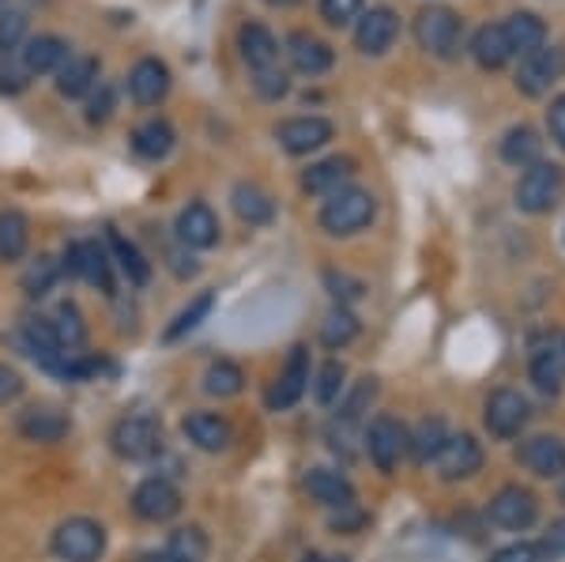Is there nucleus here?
Listing matches in <instances>:
<instances>
[{
  "instance_id": "f257e3e1",
  "label": "nucleus",
  "mask_w": 565,
  "mask_h": 562,
  "mask_svg": "<svg viewBox=\"0 0 565 562\" xmlns=\"http://www.w3.org/2000/svg\"><path fill=\"white\" fill-rule=\"evenodd\" d=\"M373 212H377V201L366 193V189H340L332 193L321 208V226L332 238H351L362 226L373 223Z\"/></svg>"
},
{
  "instance_id": "f03ea898",
  "label": "nucleus",
  "mask_w": 565,
  "mask_h": 562,
  "mask_svg": "<svg viewBox=\"0 0 565 562\" xmlns=\"http://www.w3.org/2000/svg\"><path fill=\"white\" fill-rule=\"evenodd\" d=\"M50 548L61 562H98L106 555V529L95 518H68L53 529Z\"/></svg>"
},
{
  "instance_id": "7ed1b4c3",
  "label": "nucleus",
  "mask_w": 565,
  "mask_h": 562,
  "mask_svg": "<svg viewBox=\"0 0 565 562\" xmlns=\"http://www.w3.org/2000/svg\"><path fill=\"white\" fill-rule=\"evenodd\" d=\"M109 446L121 460H154L162 453V423L154 415H125L109 431Z\"/></svg>"
},
{
  "instance_id": "20e7f679",
  "label": "nucleus",
  "mask_w": 565,
  "mask_h": 562,
  "mask_svg": "<svg viewBox=\"0 0 565 562\" xmlns=\"http://www.w3.org/2000/svg\"><path fill=\"white\" fill-rule=\"evenodd\" d=\"M460 34H463L460 15L452 12V8H445V4L423 8V12H418V20H415V39H418V45H423L426 53H434V57H441V61L457 57Z\"/></svg>"
},
{
  "instance_id": "39448f33",
  "label": "nucleus",
  "mask_w": 565,
  "mask_h": 562,
  "mask_svg": "<svg viewBox=\"0 0 565 562\" xmlns=\"http://www.w3.org/2000/svg\"><path fill=\"white\" fill-rule=\"evenodd\" d=\"M565 193V174L554 162H532L524 170V178L516 181V208L527 215H543L562 201Z\"/></svg>"
},
{
  "instance_id": "423d86ee",
  "label": "nucleus",
  "mask_w": 565,
  "mask_h": 562,
  "mask_svg": "<svg viewBox=\"0 0 565 562\" xmlns=\"http://www.w3.org/2000/svg\"><path fill=\"white\" fill-rule=\"evenodd\" d=\"M562 72H565V50H558V45H540V50H532L521 57V68H516V91L527 98H540L558 84Z\"/></svg>"
},
{
  "instance_id": "0eeeda50",
  "label": "nucleus",
  "mask_w": 565,
  "mask_h": 562,
  "mask_svg": "<svg viewBox=\"0 0 565 562\" xmlns=\"http://www.w3.org/2000/svg\"><path fill=\"white\" fill-rule=\"evenodd\" d=\"M407 434L412 431L392 415H377L366 427V453L381 473H396L399 460L407 457Z\"/></svg>"
},
{
  "instance_id": "6e6552de",
  "label": "nucleus",
  "mask_w": 565,
  "mask_h": 562,
  "mask_svg": "<svg viewBox=\"0 0 565 562\" xmlns=\"http://www.w3.org/2000/svg\"><path fill=\"white\" fill-rule=\"evenodd\" d=\"M132 513L140 521H170L181 513V491L174 487V479L167 476H148L140 487L132 491Z\"/></svg>"
},
{
  "instance_id": "1a4fd4ad",
  "label": "nucleus",
  "mask_w": 565,
  "mask_h": 562,
  "mask_svg": "<svg viewBox=\"0 0 565 562\" xmlns=\"http://www.w3.org/2000/svg\"><path fill=\"white\" fill-rule=\"evenodd\" d=\"M527 415H532V407H527V401L516 389H498V393L487 396V407H482V423L501 442L516 438L527 427Z\"/></svg>"
},
{
  "instance_id": "9d476101",
  "label": "nucleus",
  "mask_w": 565,
  "mask_h": 562,
  "mask_svg": "<svg viewBox=\"0 0 565 562\" xmlns=\"http://www.w3.org/2000/svg\"><path fill=\"white\" fill-rule=\"evenodd\" d=\"M309 389V348H295L287 356V367L279 370V378L271 382V389L264 393L268 412H290Z\"/></svg>"
},
{
  "instance_id": "9b49d317",
  "label": "nucleus",
  "mask_w": 565,
  "mask_h": 562,
  "mask_svg": "<svg viewBox=\"0 0 565 562\" xmlns=\"http://www.w3.org/2000/svg\"><path fill=\"white\" fill-rule=\"evenodd\" d=\"M434 465L445 484H460V479H471L482 468V446L471 434H449L445 446L437 449Z\"/></svg>"
},
{
  "instance_id": "f8f14e48",
  "label": "nucleus",
  "mask_w": 565,
  "mask_h": 562,
  "mask_svg": "<svg viewBox=\"0 0 565 562\" xmlns=\"http://www.w3.org/2000/svg\"><path fill=\"white\" fill-rule=\"evenodd\" d=\"M535 518H540V502L527 487H501V491L490 498V521L505 532H524L532 529Z\"/></svg>"
},
{
  "instance_id": "ddd939ff",
  "label": "nucleus",
  "mask_w": 565,
  "mask_h": 562,
  "mask_svg": "<svg viewBox=\"0 0 565 562\" xmlns=\"http://www.w3.org/2000/svg\"><path fill=\"white\" fill-rule=\"evenodd\" d=\"M15 431L23 434L26 442H39V446H57V442L68 438L72 431V420L61 407H50V404H31L20 412L15 420Z\"/></svg>"
},
{
  "instance_id": "4468645a",
  "label": "nucleus",
  "mask_w": 565,
  "mask_h": 562,
  "mask_svg": "<svg viewBox=\"0 0 565 562\" xmlns=\"http://www.w3.org/2000/svg\"><path fill=\"white\" fill-rule=\"evenodd\" d=\"M174 231L185 250H212L218 242V215L204 201H193L178 212Z\"/></svg>"
},
{
  "instance_id": "2eb2a0df",
  "label": "nucleus",
  "mask_w": 565,
  "mask_h": 562,
  "mask_svg": "<svg viewBox=\"0 0 565 562\" xmlns=\"http://www.w3.org/2000/svg\"><path fill=\"white\" fill-rule=\"evenodd\" d=\"M276 140L290 156H309V151L324 148L332 140V121H324V117H290L276 129Z\"/></svg>"
},
{
  "instance_id": "dca6fc26",
  "label": "nucleus",
  "mask_w": 565,
  "mask_h": 562,
  "mask_svg": "<svg viewBox=\"0 0 565 562\" xmlns=\"http://www.w3.org/2000/svg\"><path fill=\"white\" fill-rule=\"evenodd\" d=\"M396 34H399L396 12H392V8H370L359 20V26H354V45H359L366 57H381V53H388V45L396 42Z\"/></svg>"
},
{
  "instance_id": "f3484780",
  "label": "nucleus",
  "mask_w": 565,
  "mask_h": 562,
  "mask_svg": "<svg viewBox=\"0 0 565 562\" xmlns=\"http://www.w3.org/2000/svg\"><path fill=\"white\" fill-rule=\"evenodd\" d=\"M181 431H185V438L193 442L200 453H223L234 442L231 420L218 412H189L185 420H181Z\"/></svg>"
},
{
  "instance_id": "a211bd4d",
  "label": "nucleus",
  "mask_w": 565,
  "mask_h": 562,
  "mask_svg": "<svg viewBox=\"0 0 565 562\" xmlns=\"http://www.w3.org/2000/svg\"><path fill=\"white\" fill-rule=\"evenodd\" d=\"M302 487L313 502L328 506V510H351L354 506V484L335 468H309Z\"/></svg>"
},
{
  "instance_id": "6ab92c4d",
  "label": "nucleus",
  "mask_w": 565,
  "mask_h": 562,
  "mask_svg": "<svg viewBox=\"0 0 565 562\" xmlns=\"http://www.w3.org/2000/svg\"><path fill=\"white\" fill-rule=\"evenodd\" d=\"M129 95L136 106H159L170 95V68L159 57L136 61L129 72Z\"/></svg>"
},
{
  "instance_id": "aec40b11",
  "label": "nucleus",
  "mask_w": 565,
  "mask_h": 562,
  "mask_svg": "<svg viewBox=\"0 0 565 562\" xmlns=\"http://www.w3.org/2000/svg\"><path fill=\"white\" fill-rule=\"evenodd\" d=\"M521 465L532 476L551 479L565 473V442L554 438V434H535L521 446Z\"/></svg>"
},
{
  "instance_id": "412c9836",
  "label": "nucleus",
  "mask_w": 565,
  "mask_h": 562,
  "mask_svg": "<svg viewBox=\"0 0 565 562\" xmlns=\"http://www.w3.org/2000/svg\"><path fill=\"white\" fill-rule=\"evenodd\" d=\"M354 174V162L343 159V156H332V159H321L302 174V189L313 197H332L340 189H348V181Z\"/></svg>"
},
{
  "instance_id": "4be33fe9",
  "label": "nucleus",
  "mask_w": 565,
  "mask_h": 562,
  "mask_svg": "<svg viewBox=\"0 0 565 562\" xmlns=\"http://www.w3.org/2000/svg\"><path fill=\"white\" fill-rule=\"evenodd\" d=\"M68 57H72L68 42L57 39V34H39V39H31L23 45L26 76H50V72H57Z\"/></svg>"
},
{
  "instance_id": "5701e85b",
  "label": "nucleus",
  "mask_w": 565,
  "mask_h": 562,
  "mask_svg": "<svg viewBox=\"0 0 565 562\" xmlns=\"http://www.w3.org/2000/svg\"><path fill=\"white\" fill-rule=\"evenodd\" d=\"M238 50L253 72L279 65V39L264 23H245L238 31Z\"/></svg>"
},
{
  "instance_id": "b1692460",
  "label": "nucleus",
  "mask_w": 565,
  "mask_h": 562,
  "mask_svg": "<svg viewBox=\"0 0 565 562\" xmlns=\"http://www.w3.org/2000/svg\"><path fill=\"white\" fill-rule=\"evenodd\" d=\"M76 265L90 287H98L103 295H114V261H109V250L103 242H76Z\"/></svg>"
},
{
  "instance_id": "393cba45",
  "label": "nucleus",
  "mask_w": 565,
  "mask_h": 562,
  "mask_svg": "<svg viewBox=\"0 0 565 562\" xmlns=\"http://www.w3.org/2000/svg\"><path fill=\"white\" fill-rule=\"evenodd\" d=\"M174 140H178L174 125H170L167 117H148V121L132 129V151L140 159H151V162L167 159L170 148H174Z\"/></svg>"
},
{
  "instance_id": "a878e982",
  "label": "nucleus",
  "mask_w": 565,
  "mask_h": 562,
  "mask_svg": "<svg viewBox=\"0 0 565 562\" xmlns=\"http://www.w3.org/2000/svg\"><path fill=\"white\" fill-rule=\"evenodd\" d=\"M287 53H290V65L302 72V76H321V72L332 68V61H335L332 45L313 39V34H306V31L290 34V50Z\"/></svg>"
},
{
  "instance_id": "bb28decb",
  "label": "nucleus",
  "mask_w": 565,
  "mask_h": 562,
  "mask_svg": "<svg viewBox=\"0 0 565 562\" xmlns=\"http://www.w3.org/2000/svg\"><path fill=\"white\" fill-rule=\"evenodd\" d=\"M106 250H109V261H117V268L129 276V284L136 287H143L151 279V265H148V257H143L140 250L132 246L129 238H125L117 226H106Z\"/></svg>"
},
{
  "instance_id": "cd10ccee",
  "label": "nucleus",
  "mask_w": 565,
  "mask_h": 562,
  "mask_svg": "<svg viewBox=\"0 0 565 562\" xmlns=\"http://www.w3.org/2000/svg\"><path fill=\"white\" fill-rule=\"evenodd\" d=\"M231 204H234V212H238V220L249 223V226H268L271 220H276V201H271L260 185H249V181L234 185Z\"/></svg>"
},
{
  "instance_id": "c85d7f7f",
  "label": "nucleus",
  "mask_w": 565,
  "mask_h": 562,
  "mask_svg": "<svg viewBox=\"0 0 565 562\" xmlns=\"http://www.w3.org/2000/svg\"><path fill=\"white\" fill-rule=\"evenodd\" d=\"M471 57H476L482 68L509 65V61H513L516 53H513V45H509V39H505V26H501V23L482 26L476 39H471Z\"/></svg>"
},
{
  "instance_id": "c756f323",
  "label": "nucleus",
  "mask_w": 565,
  "mask_h": 562,
  "mask_svg": "<svg viewBox=\"0 0 565 562\" xmlns=\"http://www.w3.org/2000/svg\"><path fill=\"white\" fill-rule=\"evenodd\" d=\"M45 321H50L53 337L61 340V348L72 351V356L87 343V325H84V314H79L76 303H61L57 310L45 317Z\"/></svg>"
},
{
  "instance_id": "7c9ffc66",
  "label": "nucleus",
  "mask_w": 565,
  "mask_h": 562,
  "mask_svg": "<svg viewBox=\"0 0 565 562\" xmlns=\"http://www.w3.org/2000/svg\"><path fill=\"white\" fill-rule=\"evenodd\" d=\"M98 84V61L95 57H68L57 68V91L65 98H84Z\"/></svg>"
},
{
  "instance_id": "2f4dec72",
  "label": "nucleus",
  "mask_w": 565,
  "mask_h": 562,
  "mask_svg": "<svg viewBox=\"0 0 565 562\" xmlns=\"http://www.w3.org/2000/svg\"><path fill=\"white\" fill-rule=\"evenodd\" d=\"M207 532L200 529V524H181V529H174L167 537V559L170 562H204L207 559Z\"/></svg>"
},
{
  "instance_id": "473e14b6",
  "label": "nucleus",
  "mask_w": 565,
  "mask_h": 562,
  "mask_svg": "<svg viewBox=\"0 0 565 562\" xmlns=\"http://www.w3.org/2000/svg\"><path fill=\"white\" fill-rule=\"evenodd\" d=\"M26 246H31V223L23 212L8 208L0 212V261H20Z\"/></svg>"
},
{
  "instance_id": "72a5a7b5",
  "label": "nucleus",
  "mask_w": 565,
  "mask_h": 562,
  "mask_svg": "<svg viewBox=\"0 0 565 562\" xmlns=\"http://www.w3.org/2000/svg\"><path fill=\"white\" fill-rule=\"evenodd\" d=\"M505 39L509 45H513V53H532V50H540L543 39H546V26L540 15H532V12H516V15H509L505 23Z\"/></svg>"
},
{
  "instance_id": "f704fd0d",
  "label": "nucleus",
  "mask_w": 565,
  "mask_h": 562,
  "mask_svg": "<svg viewBox=\"0 0 565 562\" xmlns=\"http://www.w3.org/2000/svg\"><path fill=\"white\" fill-rule=\"evenodd\" d=\"M540 148H543V140L535 136V129L516 125V129H509L505 140H501V159H505L509 167H532V162H540Z\"/></svg>"
},
{
  "instance_id": "c9c22d12",
  "label": "nucleus",
  "mask_w": 565,
  "mask_h": 562,
  "mask_svg": "<svg viewBox=\"0 0 565 562\" xmlns=\"http://www.w3.org/2000/svg\"><path fill=\"white\" fill-rule=\"evenodd\" d=\"M373 396H377V382H373V378H362V382L348 393V401L340 404V415H335V427H332V431H343V434H348L351 427H359L362 415L370 412Z\"/></svg>"
},
{
  "instance_id": "e433bc0d",
  "label": "nucleus",
  "mask_w": 565,
  "mask_h": 562,
  "mask_svg": "<svg viewBox=\"0 0 565 562\" xmlns=\"http://www.w3.org/2000/svg\"><path fill=\"white\" fill-rule=\"evenodd\" d=\"M532 382L540 393H562L565 385V356L554 348H543L532 356Z\"/></svg>"
},
{
  "instance_id": "4c0bfd02",
  "label": "nucleus",
  "mask_w": 565,
  "mask_h": 562,
  "mask_svg": "<svg viewBox=\"0 0 565 562\" xmlns=\"http://www.w3.org/2000/svg\"><path fill=\"white\" fill-rule=\"evenodd\" d=\"M242 389H245V374H242L238 362L215 359L212 367H207V374H204V393H212V396H218V401H226V396H238Z\"/></svg>"
},
{
  "instance_id": "58836bf2",
  "label": "nucleus",
  "mask_w": 565,
  "mask_h": 562,
  "mask_svg": "<svg viewBox=\"0 0 565 562\" xmlns=\"http://www.w3.org/2000/svg\"><path fill=\"white\" fill-rule=\"evenodd\" d=\"M212 310H215V295H212V291L196 295L193 303H189L185 310H181V314L174 317V321L167 325V332H162V340L174 343V340H181V337H189V332L200 329V325L207 321V314H212Z\"/></svg>"
},
{
  "instance_id": "ea45409f",
  "label": "nucleus",
  "mask_w": 565,
  "mask_h": 562,
  "mask_svg": "<svg viewBox=\"0 0 565 562\" xmlns=\"http://www.w3.org/2000/svg\"><path fill=\"white\" fill-rule=\"evenodd\" d=\"M445 423L441 420H423L415 427V434H407V449H412L415 465H430V460L437 457V449L445 446Z\"/></svg>"
},
{
  "instance_id": "a19ab883",
  "label": "nucleus",
  "mask_w": 565,
  "mask_h": 562,
  "mask_svg": "<svg viewBox=\"0 0 565 562\" xmlns=\"http://www.w3.org/2000/svg\"><path fill=\"white\" fill-rule=\"evenodd\" d=\"M61 276H65V272H61V261L50 257V253H42V257L23 272V291L31 298H45L53 287H57Z\"/></svg>"
},
{
  "instance_id": "79ce46f5",
  "label": "nucleus",
  "mask_w": 565,
  "mask_h": 562,
  "mask_svg": "<svg viewBox=\"0 0 565 562\" xmlns=\"http://www.w3.org/2000/svg\"><path fill=\"white\" fill-rule=\"evenodd\" d=\"M359 337V321H354V314L351 310H332L324 317V325H321V340H324V348H332V351H340V348H348V343Z\"/></svg>"
},
{
  "instance_id": "37998d69",
  "label": "nucleus",
  "mask_w": 565,
  "mask_h": 562,
  "mask_svg": "<svg viewBox=\"0 0 565 562\" xmlns=\"http://www.w3.org/2000/svg\"><path fill=\"white\" fill-rule=\"evenodd\" d=\"M343 378H348V370H343V362H340V359L324 362V367L317 370V382H313L317 401H321V404H332L335 396H340V389H343Z\"/></svg>"
},
{
  "instance_id": "c03bdc74",
  "label": "nucleus",
  "mask_w": 565,
  "mask_h": 562,
  "mask_svg": "<svg viewBox=\"0 0 565 562\" xmlns=\"http://www.w3.org/2000/svg\"><path fill=\"white\" fill-rule=\"evenodd\" d=\"M253 87H257L260 98H268V103H276V98H282L290 91V76L282 72L279 65L271 68H257L253 72Z\"/></svg>"
},
{
  "instance_id": "a18cd8bd",
  "label": "nucleus",
  "mask_w": 565,
  "mask_h": 562,
  "mask_svg": "<svg viewBox=\"0 0 565 562\" xmlns=\"http://www.w3.org/2000/svg\"><path fill=\"white\" fill-rule=\"evenodd\" d=\"M26 39V12H20V8H4L0 12V53L15 50Z\"/></svg>"
},
{
  "instance_id": "49530a36",
  "label": "nucleus",
  "mask_w": 565,
  "mask_h": 562,
  "mask_svg": "<svg viewBox=\"0 0 565 562\" xmlns=\"http://www.w3.org/2000/svg\"><path fill=\"white\" fill-rule=\"evenodd\" d=\"M362 12V0H321V20L332 26H348Z\"/></svg>"
},
{
  "instance_id": "de8ad7c7",
  "label": "nucleus",
  "mask_w": 565,
  "mask_h": 562,
  "mask_svg": "<svg viewBox=\"0 0 565 562\" xmlns=\"http://www.w3.org/2000/svg\"><path fill=\"white\" fill-rule=\"evenodd\" d=\"M114 114V87L109 84H95L90 87V103H87V121L98 125Z\"/></svg>"
},
{
  "instance_id": "09e8293b",
  "label": "nucleus",
  "mask_w": 565,
  "mask_h": 562,
  "mask_svg": "<svg viewBox=\"0 0 565 562\" xmlns=\"http://www.w3.org/2000/svg\"><path fill=\"white\" fill-rule=\"evenodd\" d=\"M324 284L332 287V295L340 298V303H359L362 291H366V287L359 284V279L343 276V272H324Z\"/></svg>"
},
{
  "instance_id": "8fccbe9b",
  "label": "nucleus",
  "mask_w": 565,
  "mask_h": 562,
  "mask_svg": "<svg viewBox=\"0 0 565 562\" xmlns=\"http://www.w3.org/2000/svg\"><path fill=\"white\" fill-rule=\"evenodd\" d=\"M23 374L15 367H8V362H0V404H15L23 396Z\"/></svg>"
},
{
  "instance_id": "3c124183",
  "label": "nucleus",
  "mask_w": 565,
  "mask_h": 562,
  "mask_svg": "<svg viewBox=\"0 0 565 562\" xmlns=\"http://www.w3.org/2000/svg\"><path fill=\"white\" fill-rule=\"evenodd\" d=\"M535 548H540V559H546V562L565 559V518H562V521H554V524H551V532L543 537V543H535Z\"/></svg>"
},
{
  "instance_id": "603ef678",
  "label": "nucleus",
  "mask_w": 565,
  "mask_h": 562,
  "mask_svg": "<svg viewBox=\"0 0 565 562\" xmlns=\"http://www.w3.org/2000/svg\"><path fill=\"white\" fill-rule=\"evenodd\" d=\"M26 91V68L0 61V95H23Z\"/></svg>"
},
{
  "instance_id": "864d4df0",
  "label": "nucleus",
  "mask_w": 565,
  "mask_h": 562,
  "mask_svg": "<svg viewBox=\"0 0 565 562\" xmlns=\"http://www.w3.org/2000/svg\"><path fill=\"white\" fill-rule=\"evenodd\" d=\"M490 562H540V548L535 543H509V548L494 551Z\"/></svg>"
},
{
  "instance_id": "5fc2aeb1",
  "label": "nucleus",
  "mask_w": 565,
  "mask_h": 562,
  "mask_svg": "<svg viewBox=\"0 0 565 562\" xmlns=\"http://www.w3.org/2000/svg\"><path fill=\"white\" fill-rule=\"evenodd\" d=\"M546 125H551V136H554V144L565 151V95H558L551 103V114H546Z\"/></svg>"
},
{
  "instance_id": "6e6d98bb",
  "label": "nucleus",
  "mask_w": 565,
  "mask_h": 562,
  "mask_svg": "<svg viewBox=\"0 0 565 562\" xmlns=\"http://www.w3.org/2000/svg\"><path fill=\"white\" fill-rule=\"evenodd\" d=\"M167 265L174 268L181 279H189V276H196V272H200L196 257H193V253H185V250H167Z\"/></svg>"
},
{
  "instance_id": "4d7b16f0",
  "label": "nucleus",
  "mask_w": 565,
  "mask_h": 562,
  "mask_svg": "<svg viewBox=\"0 0 565 562\" xmlns=\"http://www.w3.org/2000/svg\"><path fill=\"white\" fill-rule=\"evenodd\" d=\"M136 562H170V559H167V551H143Z\"/></svg>"
},
{
  "instance_id": "13d9d810",
  "label": "nucleus",
  "mask_w": 565,
  "mask_h": 562,
  "mask_svg": "<svg viewBox=\"0 0 565 562\" xmlns=\"http://www.w3.org/2000/svg\"><path fill=\"white\" fill-rule=\"evenodd\" d=\"M306 562H351V559H343V555H328V559H321V555H309Z\"/></svg>"
},
{
  "instance_id": "bf43d9fd",
  "label": "nucleus",
  "mask_w": 565,
  "mask_h": 562,
  "mask_svg": "<svg viewBox=\"0 0 565 562\" xmlns=\"http://www.w3.org/2000/svg\"><path fill=\"white\" fill-rule=\"evenodd\" d=\"M268 4H276V8H295V4H302V0H268Z\"/></svg>"
},
{
  "instance_id": "052dcab7",
  "label": "nucleus",
  "mask_w": 565,
  "mask_h": 562,
  "mask_svg": "<svg viewBox=\"0 0 565 562\" xmlns=\"http://www.w3.org/2000/svg\"><path fill=\"white\" fill-rule=\"evenodd\" d=\"M562 502H565V479H562Z\"/></svg>"
}]
</instances>
